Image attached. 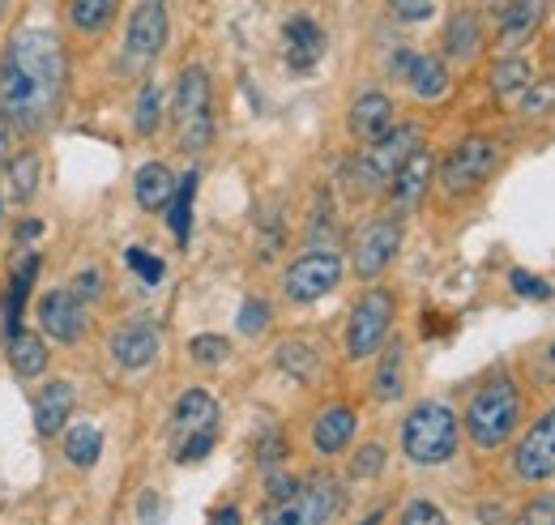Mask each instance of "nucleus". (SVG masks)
Segmentation results:
<instances>
[{"instance_id": "f257e3e1", "label": "nucleus", "mask_w": 555, "mask_h": 525, "mask_svg": "<svg viewBox=\"0 0 555 525\" xmlns=\"http://www.w3.org/2000/svg\"><path fill=\"white\" fill-rule=\"evenodd\" d=\"M65 94V47L56 30L26 26L9 39L0 60V111L18 129H43Z\"/></svg>"}, {"instance_id": "f03ea898", "label": "nucleus", "mask_w": 555, "mask_h": 525, "mask_svg": "<svg viewBox=\"0 0 555 525\" xmlns=\"http://www.w3.org/2000/svg\"><path fill=\"white\" fill-rule=\"evenodd\" d=\"M517 419H521V389L513 385V376H491L466 406V432L487 453L513 436Z\"/></svg>"}, {"instance_id": "7ed1b4c3", "label": "nucleus", "mask_w": 555, "mask_h": 525, "mask_svg": "<svg viewBox=\"0 0 555 525\" xmlns=\"http://www.w3.org/2000/svg\"><path fill=\"white\" fill-rule=\"evenodd\" d=\"M402 453L419 466H440L457 453V415L444 402H419L402 423Z\"/></svg>"}, {"instance_id": "20e7f679", "label": "nucleus", "mask_w": 555, "mask_h": 525, "mask_svg": "<svg viewBox=\"0 0 555 525\" xmlns=\"http://www.w3.org/2000/svg\"><path fill=\"white\" fill-rule=\"evenodd\" d=\"M176 141L184 154H201L214 141V111H210V77L201 65H188L176 82Z\"/></svg>"}, {"instance_id": "39448f33", "label": "nucleus", "mask_w": 555, "mask_h": 525, "mask_svg": "<svg viewBox=\"0 0 555 525\" xmlns=\"http://www.w3.org/2000/svg\"><path fill=\"white\" fill-rule=\"evenodd\" d=\"M415 150H419V124H393L385 137L368 141V150L355 158L351 188H355V193H376V188H389V180L398 175V167Z\"/></svg>"}, {"instance_id": "423d86ee", "label": "nucleus", "mask_w": 555, "mask_h": 525, "mask_svg": "<svg viewBox=\"0 0 555 525\" xmlns=\"http://www.w3.org/2000/svg\"><path fill=\"white\" fill-rule=\"evenodd\" d=\"M500 167V146L483 133L462 137L440 163V184L449 197H470L474 188H483Z\"/></svg>"}, {"instance_id": "0eeeda50", "label": "nucleus", "mask_w": 555, "mask_h": 525, "mask_svg": "<svg viewBox=\"0 0 555 525\" xmlns=\"http://www.w3.org/2000/svg\"><path fill=\"white\" fill-rule=\"evenodd\" d=\"M342 508V487L329 474H312L308 483H299L291 496L269 500L265 525H325Z\"/></svg>"}, {"instance_id": "6e6552de", "label": "nucleus", "mask_w": 555, "mask_h": 525, "mask_svg": "<svg viewBox=\"0 0 555 525\" xmlns=\"http://www.w3.org/2000/svg\"><path fill=\"white\" fill-rule=\"evenodd\" d=\"M167 47V5L163 0H137L129 35H124V73H146Z\"/></svg>"}, {"instance_id": "1a4fd4ad", "label": "nucleus", "mask_w": 555, "mask_h": 525, "mask_svg": "<svg viewBox=\"0 0 555 525\" xmlns=\"http://www.w3.org/2000/svg\"><path fill=\"white\" fill-rule=\"evenodd\" d=\"M393 329V295L389 291H368L351 312V325H346V355L351 359H368L385 346Z\"/></svg>"}, {"instance_id": "9d476101", "label": "nucleus", "mask_w": 555, "mask_h": 525, "mask_svg": "<svg viewBox=\"0 0 555 525\" xmlns=\"http://www.w3.org/2000/svg\"><path fill=\"white\" fill-rule=\"evenodd\" d=\"M342 282V261L338 252H304L299 261H291L287 278H282V291H287L291 304H316V299H325L333 286Z\"/></svg>"}, {"instance_id": "9b49d317", "label": "nucleus", "mask_w": 555, "mask_h": 525, "mask_svg": "<svg viewBox=\"0 0 555 525\" xmlns=\"http://www.w3.org/2000/svg\"><path fill=\"white\" fill-rule=\"evenodd\" d=\"M398 244H402V222L398 218H372L368 227L355 235V248H351V265L363 282H372L385 274V265L398 257Z\"/></svg>"}, {"instance_id": "f8f14e48", "label": "nucleus", "mask_w": 555, "mask_h": 525, "mask_svg": "<svg viewBox=\"0 0 555 525\" xmlns=\"http://www.w3.org/2000/svg\"><path fill=\"white\" fill-rule=\"evenodd\" d=\"M513 470H517L521 483H543V479L555 474V406L530 427L526 440L517 444Z\"/></svg>"}, {"instance_id": "ddd939ff", "label": "nucleus", "mask_w": 555, "mask_h": 525, "mask_svg": "<svg viewBox=\"0 0 555 525\" xmlns=\"http://www.w3.org/2000/svg\"><path fill=\"white\" fill-rule=\"evenodd\" d=\"M432 175H436V158H432V150H423V146H419V150L398 167V175L389 180L393 210H398V214L419 210L423 197H427V184H432Z\"/></svg>"}, {"instance_id": "4468645a", "label": "nucleus", "mask_w": 555, "mask_h": 525, "mask_svg": "<svg viewBox=\"0 0 555 525\" xmlns=\"http://www.w3.org/2000/svg\"><path fill=\"white\" fill-rule=\"evenodd\" d=\"M39 325L43 333H52V342L77 346V338L86 333V312L73 299V291H47L39 299Z\"/></svg>"}, {"instance_id": "2eb2a0df", "label": "nucleus", "mask_w": 555, "mask_h": 525, "mask_svg": "<svg viewBox=\"0 0 555 525\" xmlns=\"http://www.w3.org/2000/svg\"><path fill=\"white\" fill-rule=\"evenodd\" d=\"M543 18H547V0H509V5L500 9V30H496L500 52H517V47H526L538 35Z\"/></svg>"}, {"instance_id": "dca6fc26", "label": "nucleus", "mask_w": 555, "mask_h": 525, "mask_svg": "<svg viewBox=\"0 0 555 525\" xmlns=\"http://www.w3.org/2000/svg\"><path fill=\"white\" fill-rule=\"evenodd\" d=\"M197 432H218V402L205 389H188L171 410V440L184 444Z\"/></svg>"}, {"instance_id": "f3484780", "label": "nucleus", "mask_w": 555, "mask_h": 525, "mask_svg": "<svg viewBox=\"0 0 555 525\" xmlns=\"http://www.w3.org/2000/svg\"><path fill=\"white\" fill-rule=\"evenodd\" d=\"M158 355V329L146 325V321H133V325H120L116 333H111V359L120 363V368H146V363H154Z\"/></svg>"}, {"instance_id": "a211bd4d", "label": "nucleus", "mask_w": 555, "mask_h": 525, "mask_svg": "<svg viewBox=\"0 0 555 525\" xmlns=\"http://www.w3.org/2000/svg\"><path fill=\"white\" fill-rule=\"evenodd\" d=\"M73 410H77V389L69 385V380H52V385H43L39 397H35V427H39V436H60Z\"/></svg>"}, {"instance_id": "6ab92c4d", "label": "nucleus", "mask_w": 555, "mask_h": 525, "mask_svg": "<svg viewBox=\"0 0 555 525\" xmlns=\"http://www.w3.org/2000/svg\"><path fill=\"white\" fill-rule=\"evenodd\" d=\"M393 129V103H389V94H380V90H363L355 107H351V137H359L363 146L376 137H385Z\"/></svg>"}, {"instance_id": "aec40b11", "label": "nucleus", "mask_w": 555, "mask_h": 525, "mask_svg": "<svg viewBox=\"0 0 555 525\" xmlns=\"http://www.w3.org/2000/svg\"><path fill=\"white\" fill-rule=\"evenodd\" d=\"M321 56H325V35H321V26H316L312 18H291V22H287V65H291L295 73H308Z\"/></svg>"}, {"instance_id": "412c9836", "label": "nucleus", "mask_w": 555, "mask_h": 525, "mask_svg": "<svg viewBox=\"0 0 555 525\" xmlns=\"http://www.w3.org/2000/svg\"><path fill=\"white\" fill-rule=\"evenodd\" d=\"M351 436H355V410L351 406H329L312 427V444H316V453H325V457L342 453L346 444H351Z\"/></svg>"}, {"instance_id": "4be33fe9", "label": "nucleus", "mask_w": 555, "mask_h": 525, "mask_svg": "<svg viewBox=\"0 0 555 525\" xmlns=\"http://www.w3.org/2000/svg\"><path fill=\"white\" fill-rule=\"evenodd\" d=\"M133 197L141 210H167V201L176 197V175L167 163H146L133 180Z\"/></svg>"}, {"instance_id": "5701e85b", "label": "nucleus", "mask_w": 555, "mask_h": 525, "mask_svg": "<svg viewBox=\"0 0 555 525\" xmlns=\"http://www.w3.org/2000/svg\"><path fill=\"white\" fill-rule=\"evenodd\" d=\"M406 342L402 338H385V355L376 363V376H372V393L380 402H393L402 397V385H406Z\"/></svg>"}, {"instance_id": "b1692460", "label": "nucleus", "mask_w": 555, "mask_h": 525, "mask_svg": "<svg viewBox=\"0 0 555 525\" xmlns=\"http://www.w3.org/2000/svg\"><path fill=\"white\" fill-rule=\"evenodd\" d=\"M530 82H534V69L526 56H504V60H496V69H491V94H496L500 103L521 99V94L530 90Z\"/></svg>"}, {"instance_id": "393cba45", "label": "nucleus", "mask_w": 555, "mask_h": 525, "mask_svg": "<svg viewBox=\"0 0 555 525\" xmlns=\"http://www.w3.org/2000/svg\"><path fill=\"white\" fill-rule=\"evenodd\" d=\"M483 35V26H479V13H470V9H462V13H453L449 18V30H444V52H449L453 60H474L479 56V39Z\"/></svg>"}, {"instance_id": "a878e982", "label": "nucleus", "mask_w": 555, "mask_h": 525, "mask_svg": "<svg viewBox=\"0 0 555 525\" xmlns=\"http://www.w3.org/2000/svg\"><path fill=\"white\" fill-rule=\"evenodd\" d=\"M278 368L308 385V380L321 376V355H316V346H312V342H304V338H287V342L278 346Z\"/></svg>"}, {"instance_id": "bb28decb", "label": "nucleus", "mask_w": 555, "mask_h": 525, "mask_svg": "<svg viewBox=\"0 0 555 525\" xmlns=\"http://www.w3.org/2000/svg\"><path fill=\"white\" fill-rule=\"evenodd\" d=\"M9 363H13V376L35 380L47 368V346L35 338V333H13L9 338Z\"/></svg>"}, {"instance_id": "cd10ccee", "label": "nucleus", "mask_w": 555, "mask_h": 525, "mask_svg": "<svg viewBox=\"0 0 555 525\" xmlns=\"http://www.w3.org/2000/svg\"><path fill=\"white\" fill-rule=\"evenodd\" d=\"M406 82H410V90H415L419 99L436 103V99H444V94H449V69H444L436 56H419Z\"/></svg>"}, {"instance_id": "c85d7f7f", "label": "nucleus", "mask_w": 555, "mask_h": 525, "mask_svg": "<svg viewBox=\"0 0 555 525\" xmlns=\"http://www.w3.org/2000/svg\"><path fill=\"white\" fill-rule=\"evenodd\" d=\"M103 453V432L94 423H73L65 432V457L73 461L77 470H90Z\"/></svg>"}, {"instance_id": "c756f323", "label": "nucleus", "mask_w": 555, "mask_h": 525, "mask_svg": "<svg viewBox=\"0 0 555 525\" xmlns=\"http://www.w3.org/2000/svg\"><path fill=\"white\" fill-rule=\"evenodd\" d=\"M193 193H197V171H188L184 184H176V197L167 201V218H171L176 244H188V235H193Z\"/></svg>"}, {"instance_id": "7c9ffc66", "label": "nucleus", "mask_w": 555, "mask_h": 525, "mask_svg": "<svg viewBox=\"0 0 555 525\" xmlns=\"http://www.w3.org/2000/svg\"><path fill=\"white\" fill-rule=\"evenodd\" d=\"M111 18H116V0H69V22L82 35H99Z\"/></svg>"}, {"instance_id": "2f4dec72", "label": "nucleus", "mask_w": 555, "mask_h": 525, "mask_svg": "<svg viewBox=\"0 0 555 525\" xmlns=\"http://www.w3.org/2000/svg\"><path fill=\"white\" fill-rule=\"evenodd\" d=\"M35 274H39V257H26L22 261V269H18V278H13V286H9V338L13 333H22L18 329V321H22V308H26V295H30V286H35Z\"/></svg>"}, {"instance_id": "473e14b6", "label": "nucleus", "mask_w": 555, "mask_h": 525, "mask_svg": "<svg viewBox=\"0 0 555 525\" xmlns=\"http://www.w3.org/2000/svg\"><path fill=\"white\" fill-rule=\"evenodd\" d=\"M158 120H163V90H158L154 82H146L141 94H137V107H133V129L141 137H154Z\"/></svg>"}, {"instance_id": "72a5a7b5", "label": "nucleus", "mask_w": 555, "mask_h": 525, "mask_svg": "<svg viewBox=\"0 0 555 525\" xmlns=\"http://www.w3.org/2000/svg\"><path fill=\"white\" fill-rule=\"evenodd\" d=\"M193 359L197 363H205V368H214V363H222L231 355V342L227 338H218V333H201V338H193Z\"/></svg>"}, {"instance_id": "f704fd0d", "label": "nucleus", "mask_w": 555, "mask_h": 525, "mask_svg": "<svg viewBox=\"0 0 555 525\" xmlns=\"http://www.w3.org/2000/svg\"><path fill=\"white\" fill-rule=\"evenodd\" d=\"M547 111H555V77L521 94V116H547Z\"/></svg>"}, {"instance_id": "c9c22d12", "label": "nucleus", "mask_w": 555, "mask_h": 525, "mask_svg": "<svg viewBox=\"0 0 555 525\" xmlns=\"http://www.w3.org/2000/svg\"><path fill=\"white\" fill-rule=\"evenodd\" d=\"M124 265H129L133 269V274L141 278V282H163V274H167V269H163V261H158V257H150V252L146 248H129V252H124Z\"/></svg>"}, {"instance_id": "e433bc0d", "label": "nucleus", "mask_w": 555, "mask_h": 525, "mask_svg": "<svg viewBox=\"0 0 555 525\" xmlns=\"http://www.w3.org/2000/svg\"><path fill=\"white\" fill-rule=\"evenodd\" d=\"M9 184H13V193H18V197L35 193V184H39V154H22L18 163H13Z\"/></svg>"}, {"instance_id": "4c0bfd02", "label": "nucleus", "mask_w": 555, "mask_h": 525, "mask_svg": "<svg viewBox=\"0 0 555 525\" xmlns=\"http://www.w3.org/2000/svg\"><path fill=\"white\" fill-rule=\"evenodd\" d=\"M385 470V444H363L351 461V479H376Z\"/></svg>"}, {"instance_id": "58836bf2", "label": "nucleus", "mask_w": 555, "mask_h": 525, "mask_svg": "<svg viewBox=\"0 0 555 525\" xmlns=\"http://www.w3.org/2000/svg\"><path fill=\"white\" fill-rule=\"evenodd\" d=\"M402 525H449V517H444L432 500H410L402 513Z\"/></svg>"}, {"instance_id": "ea45409f", "label": "nucleus", "mask_w": 555, "mask_h": 525, "mask_svg": "<svg viewBox=\"0 0 555 525\" xmlns=\"http://www.w3.org/2000/svg\"><path fill=\"white\" fill-rule=\"evenodd\" d=\"M235 325H240V333H261L269 325V304H261V299H248V304L240 308V316H235Z\"/></svg>"}, {"instance_id": "a19ab883", "label": "nucleus", "mask_w": 555, "mask_h": 525, "mask_svg": "<svg viewBox=\"0 0 555 525\" xmlns=\"http://www.w3.org/2000/svg\"><path fill=\"white\" fill-rule=\"evenodd\" d=\"M214 436L218 432H197V436H188L184 444H176V461H201V457H210V449H214Z\"/></svg>"}, {"instance_id": "79ce46f5", "label": "nucleus", "mask_w": 555, "mask_h": 525, "mask_svg": "<svg viewBox=\"0 0 555 525\" xmlns=\"http://www.w3.org/2000/svg\"><path fill=\"white\" fill-rule=\"evenodd\" d=\"M389 9L398 13L402 22H427L436 13V0H389Z\"/></svg>"}, {"instance_id": "37998d69", "label": "nucleus", "mask_w": 555, "mask_h": 525, "mask_svg": "<svg viewBox=\"0 0 555 525\" xmlns=\"http://www.w3.org/2000/svg\"><path fill=\"white\" fill-rule=\"evenodd\" d=\"M513 525H555V500H530Z\"/></svg>"}, {"instance_id": "c03bdc74", "label": "nucleus", "mask_w": 555, "mask_h": 525, "mask_svg": "<svg viewBox=\"0 0 555 525\" xmlns=\"http://www.w3.org/2000/svg\"><path fill=\"white\" fill-rule=\"evenodd\" d=\"M513 291L526 295V299H551V286H547L543 278L526 274V269H513Z\"/></svg>"}, {"instance_id": "a18cd8bd", "label": "nucleus", "mask_w": 555, "mask_h": 525, "mask_svg": "<svg viewBox=\"0 0 555 525\" xmlns=\"http://www.w3.org/2000/svg\"><path fill=\"white\" fill-rule=\"evenodd\" d=\"M99 291H103L99 269H82L77 282H73V299H77V304H90V299H99Z\"/></svg>"}, {"instance_id": "49530a36", "label": "nucleus", "mask_w": 555, "mask_h": 525, "mask_svg": "<svg viewBox=\"0 0 555 525\" xmlns=\"http://www.w3.org/2000/svg\"><path fill=\"white\" fill-rule=\"evenodd\" d=\"M295 487H299V479H291V474H269V479H265L269 500H282V496H291Z\"/></svg>"}, {"instance_id": "de8ad7c7", "label": "nucleus", "mask_w": 555, "mask_h": 525, "mask_svg": "<svg viewBox=\"0 0 555 525\" xmlns=\"http://www.w3.org/2000/svg\"><path fill=\"white\" fill-rule=\"evenodd\" d=\"M415 52H393V60H389V73L393 77H398V82H406V77H410V69H415Z\"/></svg>"}, {"instance_id": "09e8293b", "label": "nucleus", "mask_w": 555, "mask_h": 525, "mask_svg": "<svg viewBox=\"0 0 555 525\" xmlns=\"http://www.w3.org/2000/svg\"><path fill=\"white\" fill-rule=\"evenodd\" d=\"M210 525H244V521H240V508H218Z\"/></svg>"}, {"instance_id": "8fccbe9b", "label": "nucleus", "mask_w": 555, "mask_h": 525, "mask_svg": "<svg viewBox=\"0 0 555 525\" xmlns=\"http://www.w3.org/2000/svg\"><path fill=\"white\" fill-rule=\"evenodd\" d=\"M154 517H158V496L146 491V496H141V521H154Z\"/></svg>"}, {"instance_id": "3c124183", "label": "nucleus", "mask_w": 555, "mask_h": 525, "mask_svg": "<svg viewBox=\"0 0 555 525\" xmlns=\"http://www.w3.org/2000/svg\"><path fill=\"white\" fill-rule=\"evenodd\" d=\"M5 158H9V120L0 111V167H5Z\"/></svg>"}, {"instance_id": "603ef678", "label": "nucleus", "mask_w": 555, "mask_h": 525, "mask_svg": "<svg viewBox=\"0 0 555 525\" xmlns=\"http://www.w3.org/2000/svg\"><path fill=\"white\" fill-rule=\"evenodd\" d=\"M504 5H509V0H487V9H504Z\"/></svg>"}, {"instance_id": "864d4df0", "label": "nucleus", "mask_w": 555, "mask_h": 525, "mask_svg": "<svg viewBox=\"0 0 555 525\" xmlns=\"http://www.w3.org/2000/svg\"><path fill=\"white\" fill-rule=\"evenodd\" d=\"M9 5H13V0H0V18H5V9H9Z\"/></svg>"}, {"instance_id": "5fc2aeb1", "label": "nucleus", "mask_w": 555, "mask_h": 525, "mask_svg": "<svg viewBox=\"0 0 555 525\" xmlns=\"http://www.w3.org/2000/svg\"><path fill=\"white\" fill-rule=\"evenodd\" d=\"M551 359H555V346H551Z\"/></svg>"}]
</instances>
